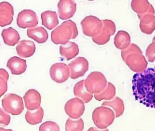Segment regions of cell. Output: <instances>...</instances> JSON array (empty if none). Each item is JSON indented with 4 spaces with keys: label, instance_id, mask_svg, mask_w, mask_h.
Listing matches in <instances>:
<instances>
[{
    "label": "cell",
    "instance_id": "obj_14",
    "mask_svg": "<svg viewBox=\"0 0 155 131\" xmlns=\"http://www.w3.org/2000/svg\"><path fill=\"white\" fill-rule=\"evenodd\" d=\"M14 9L12 5L6 2L0 3V26L9 25L13 21Z\"/></svg>",
    "mask_w": 155,
    "mask_h": 131
},
{
    "label": "cell",
    "instance_id": "obj_20",
    "mask_svg": "<svg viewBox=\"0 0 155 131\" xmlns=\"http://www.w3.org/2000/svg\"><path fill=\"white\" fill-rule=\"evenodd\" d=\"M60 53L62 56L64 57L69 61L78 55L79 48L75 43L69 42L65 44L60 46Z\"/></svg>",
    "mask_w": 155,
    "mask_h": 131
},
{
    "label": "cell",
    "instance_id": "obj_26",
    "mask_svg": "<svg viewBox=\"0 0 155 131\" xmlns=\"http://www.w3.org/2000/svg\"><path fill=\"white\" fill-rule=\"evenodd\" d=\"M84 122L82 119H73L69 118L65 123L66 131H83Z\"/></svg>",
    "mask_w": 155,
    "mask_h": 131
},
{
    "label": "cell",
    "instance_id": "obj_4",
    "mask_svg": "<svg viewBox=\"0 0 155 131\" xmlns=\"http://www.w3.org/2000/svg\"><path fill=\"white\" fill-rule=\"evenodd\" d=\"M85 86L88 92L98 94L104 90L107 82L104 75L99 71L91 72L84 80Z\"/></svg>",
    "mask_w": 155,
    "mask_h": 131
},
{
    "label": "cell",
    "instance_id": "obj_7",
    "mask_svg": "<svg viewBox=\"0 0 155 131\" xmlns=\"http://www.w3.org/2000/svg\"><path fill=\"white\" fill-rule=\"evenodd\" d=\"M103 25L99 33L92 37L94 43L99 45L105 44L110 40V36L114 34L116 26L114 23L110 20H102Z\"/></svg>",
    "mask_w": 155,
    "mask_h": 131
},
{
    "label": "cell",
    "instance_id": "obj_2",
    "mask_svg": "<svg viewBox=\"0 0 155 131\" xmlns=\"http://www.w3.org/2000/svg\"><path fill=\"white\" fill-rule=\"evenodd\" d=\"M76 23L72 20L63 22L52 32L51 41L55 44L64 45L70 39H75L78 35Z\"/></svg>",
    "mask_w": 155,
    "mask_h": 131
},
{
    "label": "cell",
    "instance_id": "obj_31",
    "mask_svg": "<svg viewBox=\"0 0 155 131\" xmlns=\"http://www.w3.org/2000/svg\"><path fill=\"white\" fill-rule=\"evenodd\" d=\"M0 131H13L11 129H5L2 128H0Z\"/></svg>",
    "mask_w": 155,
    "mask_h": 131
},
{
    "label": "cell",
    "instance_id": "obj_30",
    "mask_svg": "<svg viewBox=\"0 0 155 131\" xmlns=\"http://www.w3.org/2000/svg\"><path fill=\"white\" fill-rule=\"evenodd\" d=\"M87 131H109V130L107 129H105L103 130H98L97 129H95L94 127H91V128H89Z\"/></svg>",
    "mask_w": 155,
    "mask_h": 131
},
{
    "label": "cell",
    "instance_id": "obj_32",
    "mask_svg": "<svg viewBox=\"0 0 155 131\" xmlns=\"http://www.w3.org/2000/svg\"><path fill=\"white\" fill-rule=\"evenodd\" d=\"M0 45H1V44H0Z\"/></svg>",
    "mask_w": 155,
    "mask_h": 131
},
{
    "label": "cell",
    "instance_id": "obj_13",
    "mask_svg": "<svg viewBox=\"0 0 155 131\" xmlns=\"http://www.w3.org/2000/svg\"><path fill=\"white\" fill-rule=\"evenodd\" d=\"M24 99L25 107L28 110H35L39 109L41 106V94L35 90H29L25 94Z\"/></svg>",
    "mask_w": 155,
    "mask_h": 131
},
{
    "label": "cell",
    "instance_id": "obj_1",
    "mask_svg": "<svg viewBox=\"0 0 155 131\" xmlns=\"http://www.w3.org/2000/svg\"><path fill=\"white\" fill-rule=\"evenodd\" d=\"M133 94L135 99L147 107L155 109V70L149 68L134 75Z\"/></svg>",
    "mask_w": 155,
    "mask_h": 131
},
{
    "label": "cell",
    "instance_id": "obj_12",
    "mask_svg": "<svg viewBox=\"0 0 155 131\" xmlns=\"http://www.w3.org/2000/svg\"><path fill=\"white\" fill-rule=\"evenodd\" d=\"M77 9L76 2L72 0H61L58 4V13L62 20H67L72 17Z\"/></svg>",
    "mask_w": 155,
    "mask_h": 131
},
{
    "label": "cell",
    "instance_id": "obj_19",
    "mask_svg": "<svg viewBox=\"0 0 155 131\" xmlns=\"http://www.w3.org/2000/svg\"><path fill=\"white\" fill-rule=\"evenodd\" d=\"M41 18L43 25L49 30H52L59 24L58 16L54 11H47L43 12L41 14Z\"/></svg>",
    "mask_w": 155,
    "mask_h": 131
},
{
    "label": "cell",
    "instance_id": "obj_29",
    "mask_svg": "<svg viewBox=\"0 0 155 131\" xmlns=\"http://www.w3.org/2000/svg\"><path fill=\"white\" fill-rule=\"evenodd\" d=\"M11 122V117L2 109L0 108V125L8 126Z\"/></svg>",
    "mask_w": 155,
    "mask_h": 131
},
{
    "label": "cell",
    "instance_id": "obj_10",
    "mask_svg": "<svg viewBox=\"0 0 155 131\" xmlns=\"http://www.w3.org/2000/svg\"><path fill=\"white\" fill-rule=\"evenodd\" d=\"M50 73L54 81L58 83H63L70 77V68L64 63H56L51 67Z\"/></svg>",
    "mask_w": 155,
    "mask_h": 131
},
{
    "label": "cell",
    "instance_id": "obj_8",
    "mask_svg": "<svg viewBox=\"0 0 155 131\" xmlns=\"http://www.w3.org/2000/svg\"><path fill=\"white\" fill-rule=\"evenodd\" d=\"M17 24L20 28H33L38 24V17L35 12L26 9L22 10L17 16Z\"/></svg>",
    "mask_w": 155,
    "mask_h": 131
},
{
    "label": "cell",
    "instance_id": "obj_23",
    "mask_svg": "<svg viewBox=\"0 0 155 131\" xmlns=\"http://www.w3.org/2000/svg\"><path fill=\"white\" fill-rule=\"evenodd\" d=\"M103 106L109 107L113 109L115 112V117L118 118L123 115L124 111V105L123 100L118 97L113 98L110 101H105L102 104Z\"/></svg>",
    "mask_w": 155,
    "mask_h": 131
},
{
    "label": "cell",
    "instance_id": "obj_27",
    "mask_svg": "<svg viewBox=\"0 0 155 131\" xmlns=\"http://www.w3.org/2000/svg\"><path fill=\"white\" fill-rule=\"evenodd\" d=\"M9 75L4 69H0V98L7 90V81Z\"/></svg>",
    "mask_w": 155,
    "mask_h": 131
},
{
    "label": "cell",
    "instance_id": "obj_6",
    "mask_svg": "<svg viewBox=\"0 0 155 131\" xmlns=\"http://www.w3.org/2000/svg\"><path fill=\"white\" fill-rule=\"evenodd\" d=\"M83 33L85 35L94 37L98 34L102 29V20L93 16L85 17L81 22Z\"/></svg>",
    "mask_w": 155,
    "mask_h": 131
},
{
    "label": "cell",
    "instance_id": "obj_9",
    "mask_svg": "<svg viewBox=\"0 0 155 131\" xmlns=\"http://www.w3.org/2000/svg\"><path fill=\"white\" fill-rule=\"evenodd\" d=\"M64 110L66 114L73 119H78L84 114V102L79 98L71 99L67 102Z\"/></svg>",
    "mask_w": 155,
    "mask_h": 131
},
{
    "label": "cell",
    "instance_id": "obj_15",
    "mask_svg": "<svg viewBox=\"0 0 155 131\" xmlns=\"http://www.w3.org/2000/svg\"><path fill=\"white\" fill-rule=\"evenodd\" d=\"M35 44L32 41L22 40L18 43L16 47V50L19 56L24 58L31 57L35 53Z\"/></svg>",
    "mask_w": 155,
    "mask_h": 131
},
{
    "label": "cell",
    "instance_id": "obj_22",
    "mask_svg": "<svg viewBox=\"0 0 155 131\" xmlns=\"http://www.w3.org/2000/svg\"><path fill=\"white\" fill-rule=\"evenodd\" d=\"M44 117V110L41 107L34 111L27 110L25 115L26 122L31 125L41 123Z\"/></svg>",
    "mask_w": 155,
    "mask_h": 131
},
{
    "label": "cell",
    "instance_id": "obj_5",
    "mask_svg": "<svg viewBox=\"0 0 155 131\" xmlns=\"http://www.w3.org/2000/svg\"><path fill=\"white\" fill-rule=\"evenodd\" d=\"M2 106L6 112L12 115H20L24 109L21 97L13 93L5 96L2 100Z\"/></svg>",
    "mask_w": 155,
    "mask_h": 131
},
{
    "label": "cell",
    "instance_id": "obj_16",
    "mask_svg": "<svg viewBox=\"0 0 155 131\" xmlns=\"http://www.w3.org/2000/svg\"><path fill=\"white\" fill-rule=\"evenodd\" d=\"M12 74L19 75L23 73L27 68L26 61L17 57H13L8 60L6 64Z\"/></svg>",
    "mask_w": 155,
    "mask_h": 131
},
{
    "label": "cell",
    "instance_id": "obj_21",
    "mask_svg": "<svg viewBox=\"0 0 155 131\" xmlns=\"http://www.w3.org/2000/svg\"><path fill=\"white\" fill-rule=\"evenodd\" d=\"M1 35L5 43L10 46L15 45L20 39L19 33L12 27H8L3 29Z\"/></svg>",
    "mask_w": 155,
    "mask_h": 131
},
{
    "label": "cell",
    "instance_id": "obj_25",
    "mask_svg": "<svg viewBox=\"0 0 155 131\" xmlns=\"http://www.w3.org/2000/svg\"><path fill=\"white\" fill-rule=\"evenodd\" d=\"M129 43V35L124 31H119L114 40L115 46L119 49H124L127 47Z\"/></svg>",
    "mask_w": 155,
    "mask_h": 131
},
{
    "label": "cell",
    "instance_id": "obj_17",
    "mask_svg": "<svg viewBox=\"0 0 155 131\" xmlns=\"http://www.w3.org/2000/svg\"><path fill=\"white\" fill-rule=\"evenodd\" d=\"M27 35L28 37L40 44L45 43L49 37L47 31L42 26L29 28L27 30Z\"/></svg>",
    "mask_w": 155,
    "mask_h": 131
},
{
    "label": "cell",
    "instance_id": "obj_11",
    "mask_svg": "<svg viewBox=\"0 0 155 131\" xmlns=\"http://www.w3.org/2000/svg\"><path fill=\"white\" fill-rule=\"evenodd\" d=\"M70 70V77L76 79L83 77L88 71L89 64L84 57H78L72 61L68 65Z\"/></svg>",
    "mask_w": 155,
    "mask_h": 131
},
{
    "label": "cell",
    "instance_id": "obj_28",
    "mask_svg": "<svg viewBox=\"0 0 155 131\" xmlns=\"http://www.w3.org/2000/svg\"><path fill=\"white\" fill-rule=\"evenodd\" d=\"M39 131H60L59 125L54 122L47 121L40 126Z\"/></svg>",
    "mask_w": 155,
    "mask_h": 131
},
{
    "label": "cell",
    "instance_id": "obj_18",
    "mask_svg": "<svg viewBox=\"0 0 155 131\" xmlns=\"http://www.w3.org/2000/svg\"><path fill=\"white\" fill-rule=\"evenodd\" d=\"M74 93L76 97L86 103L89 102L93 98V94L88 92L85 86L84 80H82L75 84L74 88Z\"/></svg>",
    "mask_w": 155,
    "mask_h": 131
},
{
    "label": "cell",
    "instance_id": "obj_24",
    "mask_svg": "<svg viewBox=\"0 0 155 131\" xmlns=\"http://www.w3.org/2000/svg\"><path fill=\"white\" fill-rule=\"evenodd\" d=\"M116 94V89L114 86L110 82H107V87L103 91L98 94L94 95L96 100L98 101L105 100H111L114 98Z\"/></svg>",
    "mask_w": 155,
    "mask_h": 131
},
{
    "label": "cell",
    "instance_id": "obj_3",
    "mask_svg": "<svg viewBox=\"0 0 155 131\" xmlns=\"http://www.w3.org/2000/svg\"><path fill=\"white\" fill-rule=\"evenodd\" d=\"M115 114L111 109L101 106L94 110L92 113V119L94 124L100 129H107L114 120Z\"/></svg>",
    "mask_w": 155,
    "mask_h": 131
}]
</instances>
